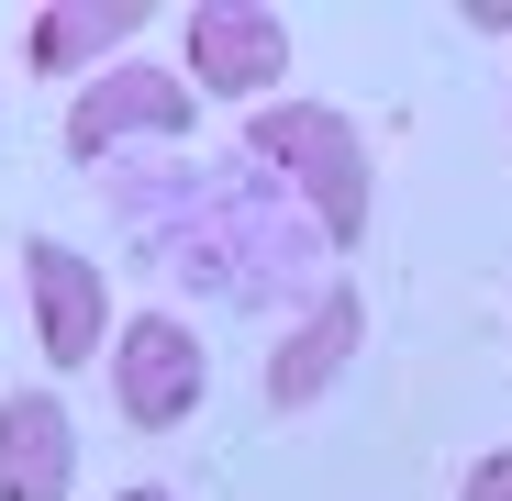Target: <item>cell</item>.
<instances>
[{"label":"cell","mask_w":512,"mask_h":501,"mask_svg":"<svg viewBox=\"0 0 512 501\" xmlns=\"http://www.w3.org/2000/svg\"><path fill=\"white\" fill-rule=\"evenodd\" d=\"M245 145L290 179V201L323 223V245H357L368 234V145L346 112H323V101H279V112H256Z\"/></svg>","instance_id":"6da1fadb"},{"label":"cell","mask_w":512,"mask_h":501,"mask_svg":"<svg viewBox=\"0 0 512 501\" xmlns=\"http://www.w3.org/2000/svg\"><path fill=\"white\" fill-rule=\"evenodd\" d=\"M201 390H212V357H201V334L179 312H134L112 334V412L134 435H179L201 412Z\"/></svg>","instance_id":"7a4b0ae2"},{"label":"cell","mask_w":512,"mask_h":501,"mask_svg":"<svg viewBox=\"0 0 512 501\" xmlns=\"http://www.w3.org/2000/svg\"><path fill=\"white\" fill-rule=\"evenodd\" d=\"M201 90L179 67H145V56H123V67H101L90 90H78V112H67V156L78 167H101L112 145H179L201 112H190Z\"/></svg>","instance_id":"3957f363"},{"label":"cell","mask_w":512,"mask_h":501,"mask_svg":"<svg viewBox=\"0 0 512 501\" xmlns=\"http://www.w3.org/2000/svg\"><path fill=\"white\" fill-rule=\"evenodd\" d=\"M23 312H34V346H45V368H90V357H112V290H101V268L78 257V245H56V234H34L23 245Z\"/></svg>","instance_id":"277c9868"},{"label":"cell","mask_w":512,"mask_h":501,"mask_svg":"<svg viewBox=\"0 0 512 501\" xmlns=\"http://www.w3.org/2000/svg\"><path fill=\"white\" fill-rule=\"evenodd\" d=\"M279 78H290V12H268V0H201L190 12V90L256 101Z\"/></svg>","instance_id":"5b68a950"},{"label":"cell","mask_w":512,"mask_h":501,"mask_svg":"<svg viewBox=\"0 0 512 501\" xmlns=\"http://www.w3.org/2000/svg\"><path fill=\"white\" fill-rule=\"evenodd\" d=\"M357 346H368V301H357V290H323L279 346H268V412H312L334 379L357 368Z\"/></svg>","instance_id":"8992f818"},{"label":"cell","mask_w":512,"mask_h":501,"mask_svg":"<svg viewBox=\"0 0 512 501\" xmlns=\"http://www.w3.org/2000/svg\"><path fill=\"white\" fill-rule=\"evenodd\" d=\"M78 490V424L56 390L0 401V501H67Z\"/></svg>","instance_id":"52a82bcc"},{"label":"cell","mask_w":512,"mask_h":501,"mask_svg":"<svg viewBox=\"0 0 512 501\" xmlns=\"http://www.w3.org/2000/svg\"><path fill=\"white\" fill-rule=\"evenodd\" d=\"M134 23H145V0H45V12L23 23V56L45 78H78V90H90L101 67L134 56Z\"/></svg>","instance_id":"ba28073f"},{"label":"cell","mask_w":512,"mask_h":501,"mask_svg":"<svg viewBox=\"0 0 512 501\" xmlns=\"http://www.w3.org/2000/svg\"><path fill=\"white\" fill-rule=\"evenodd\" d=\"M457 501H512V446H490V457L457 479Z\"/></svg>","instance_id":"9c48e42d"},{"label":"cell","mask_w":512,"mask_h":501,"mask_svg":"<svg viewBox=\"0 0 512 501\" xmlns=\"http://www.w3.org/2000/svg\"><path fill=\"white\" fill-rule=\"evenodd\" d=\"M112 501H179V490H156V479H134V490H112Z\"/></svg>","instance_id":"30bf717a"}]
</instances>
